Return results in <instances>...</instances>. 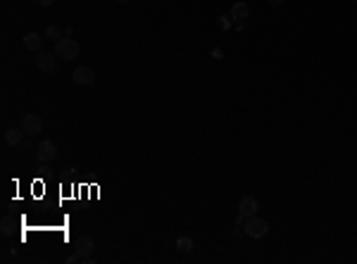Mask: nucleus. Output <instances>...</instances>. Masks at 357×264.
I'll list each match as a JSON object with an SVG mask.
<instances>
[{"label":"nucleus","mask_w":357,"mask_h":264,"mask_svg":"<svg viewBox=\"0 0 357 264\" xmlns=\"http://www.w3.org/2000/svg\"><path fill=\"white\" fill-rule=\"evenodd\" d=\"M55 55L60 60H76V57H79V43L74 38L55 40Z\"/></svg>","instance_id":"1"},{"label":"nucleus","mask_w":357,"mask_h":264,"mask_svg":"<svg viewBox=\"0 0 357 264\" xmlns=\"http://www.w3.org/2000/svg\"><path fill=\"white\" fill-rule=\"evenodd\" d=\"M246 233L250 238H264L267 233H269V224L264 222V219H260L257 214H252V217H248L246 219Z\"/></svg>","instance_id":"2"},{"label":"nucleus","mask_w":357,"mask_h":264,"mask_svg":"<svg viewBox=\"0 0 357 264\" xmlns=\"http://www.w3.org/2000/svg\"><path fill=\"white\" fill-rule=\"evenodd\" d=\"M36 67L41 69L43 74H53V72L57 69V55L45 53V50L36 53Z\"/></svg>","instance_id":"3"},{"label":"nucleus","mask_w":357,"mask_h":264,"mask_svg":"<svg viewBox=\"0 0 357 264\" xmlns=\"http://www.w3.org/2000/svg\"><path fill=\"white\" fill-rule=\"evenodd\" d=\"M36 157L41 159L43 164H48V162H53L57 157V146L53 141H41L38 146H36Z\"/></svg>","instance_id":"4"},{"label":"nucleus","mask_w":357,"mask_h":264,"mask_svg":"<svg viewBox=\"0 0 357 264\" xmlns=\"http://www.w3.org/2000/svg\"><path fill=\"white\" fill-rule=\"evenodd\" d=\"M22 131L27 136H38L43 131V119L38 114H24L22 119Z\"/></svg>","instance_id":"5"},{"label":"nucleus","mask_w":357,"mask_h":264,"mask_svg":"<svg viewBox=\"0 0 357 264\" xmlns=\"http://www.w3.org/2000/svg\"><path fill=\"white\" fill-rule=\"evenodd\" d=\"M71 81L74 83H79V86H91L93 81H96V72L91 69V67H76L74 72H71Z\"/></svg>","instance_id":"6"},{"label":"nucleus","mask_w":357,"mask_h":264,"mask_svg":"<svg viewBox=\"0 0 357 264\" xmlns=\"http://www.w3.org/2000/svg\"><path fill=\"white\" fill-rule=\"evenodd\" d=\"M257 210H260V202H257V198H252V195H243L241 198V202H238V214H243V217H252V214H257Z\"/></svg>","instance_id":"7"},{"label":"nucleus","mask_w":357,"mask_h":264,"mask_svg":"<svg viewBox=\"0 0 357 264\" xmlns=\"http://www.w3.org/2000/svg\"><path fill=\"white\" fill-rule=\"evenodd\" d=\"M19 231H22V228L17 224V219H14L12 214H5L2 222H0V233L5 238H10V236H14V233H19Z\"/></svg>","instance_id":"8"},{"label":"nucleus","mask_w":357,"mask_h":264,"mask_svg":"<svg viewBox=\"0 0 357 264\" xmlns=\"http://www.w3.org/2000/svg\"><path fill=\"white\" fill-rule=\"evenodd\" d=\"M24 136H27V133L22 131V126H19V129H17V126H10V129L5 131V136H2V141H5V146L17 148V146H22Z\"/></svg>","instance_id":"9"},{"label":"nucleus","mask_w":357,"mask_h":264,"mask_svg":"<svg viewBox=\"0 0 357 264\" xmlns=\"http://www.w3.org/2000/svg\"><path fill=\"white\" fill-rule=\"evenodd\" d=\"M93 248H96V243H93V238H91V236H79V238H76V243H74V250L79 252L81 257L93 255Z\"/></svg>","instance_id":"10"},{"label":"nucleus","mask_w":357,"mask_h":264,"mask_svg":"<svg viewBox=\"0 0 357 264\" xmlns=\"http://www.w3.org/2000/svg\"><path fill=\"white\" fill-rule=\"evenodd\" d=\"M24 48H27V50H31V53H41L43 38L36 34V31H29L27 36H24Z\"/></svg>","instance_id":"11"},{"label":"nucleus","mask_w":357,"mask_h":264,"mask_svg":"<svg viewBox=\"0 0 357 264\" xmlns=\"http://www.w3.org/2000/svg\"><path fill=\"white\" fill-rule=\"evenodd\" d=\"M248 14H250V7H248L246 2H236L234 7H231V19H236V22H246Z\"/></svg>","instance_id":"12"},{"label":"nucleus","mask_w":357,"mask_h":264,"mask_svg":"<svg viewBox=\"0 0 357 264\" xmlns=\"http://www.w3.org/2000/svg\"><path fill=\"white\" fill-rule=\"evenodd\" d=\"M177 250L178 252H191L193 250V238L191 236H178L177 238Z\"/></svg>","instance_id":"13"},{"label":"nucleus","mask_w":357,"mask_h":264,"mask_svg":"<svg viewBox=\"0 0 357 264\" xmlns=\"http://www.w3.org/2000/svg\"><path fill=\"white\" fill-rule=\"evenodd\" d=\"M217 24H219V29H224V31H226V29H231V27H234L231 17H224V14H221V17H217Z\"/></svg>","instance_id":"14"},{"label":"nucleus","mask_w":357,"mask_h":264,"mask_svg":"<svg viewBox=\"0 0 357 264\" xmlns=\"http://www.w3.org/2000/svg\"><path fill=\"white\" fill-rule=\"evenodd\" d=\"M45 38L60 40V27H48V31H45Z\"/></svg>","instance_id":"15"},{"label":"nucleus","mask_w":357,"mask_h":264,"mask_svg":"<svg viewBox=\"0 0 357 264\" xmlns=\"http://www.w3.org/2000/svg\"><path fill=\"white\" fill-rule=\"evenodd\" d=\"M81 260H83V257H81V255H79L76 250H74V255H69V257H67V264H79Z\"/></svg>","instance_id":"16"},{"label":"nucleus","mask_w":357,"mask_h":264,"mask_svg":"<svg viewBox=\"0 0 357 264\" xmlns=\"http://www.w3.org/2000/svg\"><path fill=\"white\" fill-rule=\"evenodd\" d=\"M210 55H212L214 60H221V57H224V53H221V48H219V45H214V48L210 50Z\"/></svg>","instance_id":"17"},{"label":"nucleus","mask_w":357,"mask_h":264,"mask_svg":"<svg viewBox=\"0 0 357 264\" xmlns=\"http://www.w3.org/2000/svg\"><path fill=\"white\" fill-rule=\"evenodd\" d=\"M31 138H34V136H27V138L22 141V148H24V150H29V148L34 146V143H31Z\"/></svg>","instance_id":"18"},{"label":"nucleus","mask_w":357,"mask_h":264,"mask_svg":"<svg viewBox=\"0 0 357 264\" xmlns=\"http://www.w3.org/2000/svg\"><path fill=\"white\" fill-rule=\"evenodd\" d=\"M267 2H269L272 7H281V2H284V0H267Z\"/></svg>","instance_id":"19"},{"label":"nucleus","mask_w":357,"mask_h":264,"mask_svg":"<svg viewBox=\"0 0 357 264\" xmlns=\"http://www.w3.org/2000/svg\"><path fill=\"white\" fill-rule=\"evenodd\" d=\"M38 2H41L43 7H50V5H53V2H55V0H38Z\"/></svg>","instance_id":"20"},{"label":"nucleus","mask_w":357,"mask_h":264,"mask_svg":"<svg viewBox=\"0 0 357 264\" xmlns=\"http://www.w3.org/2000/svg\"><path fill=\"white\" fill-rule=\"evenodd\" d=\"M65 34H67L69 38H71V36H74V27H67V29H65Z\"/></svg>","instance_id":"21"},{"label":"nucleus","mask_w":357,"mask_h":264,"mask_svg":"<svg viewBox=\"0 0 357 264\" xmlns=\"http://www.w3.org/2000/svg\"><path fill=\"white\" fill-rule=\"evenodd\" d=\"M114 2H129V0H114Z\"/></svg>","instance_id":"22"}]
</instances>
